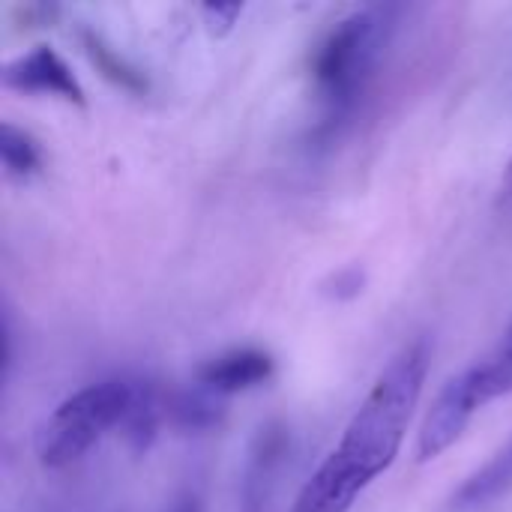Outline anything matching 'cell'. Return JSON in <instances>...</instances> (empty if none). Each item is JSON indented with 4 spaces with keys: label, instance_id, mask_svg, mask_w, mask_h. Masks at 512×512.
I'll use <instances>...</instances> for the list:
<instances>
[{
    "label": "cell",
    "instance_id": "obj_1",
    "mask_svg": "<svg viewBox=\"0 0 512 512\" xmlns=\"http://www.w3.org/2000/svg\"><path fill=\"white\" fill-rule=\"evenodd\" d=\"M432 366L429 339L405 345L378 375L336 450L303 483L291 512H348L393 468Z\"/></svg>",
    "mask_w": 512,
    "mask_h": 512
},
{
    "label": "cell",
    "instance_id": "obj_2",
    "mask_svg": "<svg viewBox=\"0 0 512 512\" xmlns=\"http://www.w3.org/2000/svg\"><path fill=\"white\" fill-rule=\"evenodd\" d=\"M396 6H366L330 27L312 57V78L324 108V129L354 114L396 30Z\"/></svg>",
    "mask_w": 512,
    "mask_h": 512
},
{
    "label": "cell",
    "instance_id": "obj_3",
    "mask_svg": "<svg viewBox=\"0 0 512 512\" xmlns=\"http://www.w3.org/2000/svg\"><path fill=\"white\" fill-rule=\"evenodd\" d=\"M135 396V378L93 381L66 396L36 429L33 453L45 471L81 462L111 429H120Z\"/></svg>",
    "mask_w": 512,
    "mask_h": 512
},
{
    "label": "cell",
    "instance_id": "obj_4",
    "mask_svg": "<svg viewBox=\"0 0 512 512\" xmlns=\"http://www.w3.org/2000/svg\"><path fill=\"white\" fill-rule=\"evenodd\" d=\"M483 411L477 396H474V387L468 381L465 372L453 375L441 393L435 396L423 426H420V435H417V462L420 465H429L435 459H441L468 429V423L474 420V414Z\"/></svg>",
    "mask_w": 512,
    "mask_h": 512
},
{
    "label": "cell",
    "instance_id": "obj_5",
    "mask_svg": "<svg viewBox=\"0 0 512 512\" xmlns=\"http://www.w3.org/2000/svg\"><path fill=\"white\" fill-rule=\"evenodd\" d=\"M3 84L21 93H45V96H60L66 102L84 105L81 81L51 45H36L27 54L15 57L3 69Z\"/></svg>",
    "mask_w": 512,
    "mask_h": 512
},
{
    "label": "cell",
    "instance_id": "obj_6",
    "mask_svg": "<svg viewBox=\"0 0 512 512\" xmlns=\"http://www.w3.org/2000/svg\"><path fill=\"white\" fill-rule=\"evenodd\" d=\"M276 372V363L261 348H231L225 354H216L204 360L195 369V384L219 399H228L234 393L255 390L267 384Z\"/></svg>",
    "mask_w": 512,
    "mask_h": 512
},
{
    "label": "cell",
    "instance_id": "obj_7",
    "mask_svg": "<svg viewBox=\"0 0 512 512\" xmlns=\"http://www.w3.org/2000/svg\"><path fill=\"white\" fill-rule=\"evenodd\" d=\"M512 489V438L480 468L474 471L462 489L453 495V507L456 510H477L486 507L492 501H498L501 495H507Z\"/></svg>",
    "mask_w": 512,
    "mask_h": 512
},
{
    "label": "cell",
    "instance_id": "obj_8",
    "mask_svg": "<svg viewBox=\"0 0 512 512\" xmlns=\"http://www.w3.org/2000/svg\"><path fill=\"white\" fill-rule=\"evenodd\" d=\"M159 420H162V399H159L156 387L144 378H135V396H132L129 414L120 426L132 453L144 456L153 447L156 432H159Z\"/></svg>",
    "mask_w": 512,
    "mask_h": 512
},
{
    "label": "cell",
    "instance_id": "obj_9",
    "mask_svg": "<svg viewBox=\"0 0 512 512\" xmlns=\"http://www.w3.org/2000/svg\"><path fill=\"white\" fill-rule=\"evenodd\" d=\"M168 417L183 432H210L225 420V405L219 396H213L195 384L168 399Z\"/></svg>",
    "mask_w": 512,
    "mask_h": 512
},
{
    "label": "cell",
    "instance_id": "obj_10",
    "mask_svg": "<svg viewBox=\"0 0 512 512\" xmlns=\"http://www.w3.org/2000/svg\"><path fill=\"white\" fill-rule=\"evenodd\" d=\"M0 156H3V168L9 177H30L42 168V150L36 144V138L18 126H12L9 120L0 126Z\"/></svg>",
    "mask_w": 512,
    "mask_h": 512
},
{
    "label": "cell",
    "instance_id": "obj_11",
    "mask_svg": "<svg viewBox=\"0 0 512 512\" xmlns=\"http://www.w3.org/2000/svg\"><path fill=\"white\" fill-rule=\"evenodd\" d=\"M201 15L210 36H228L243 15V3H207L201 6Z\"/></svg>",
    "mask_w": 512,
    "mask_h": 512
},
{
    "label": "cell",
    "instance_id": "obj_12",
    "mask_svg": "<svg viewBox=\"0 0 512 512\" xmlns=\"http://www.w3.org/2000/svg\"><path fill=\"white\" fill-rule=\"evenodd\" d=\"M87 51L93 54V60L105 69V75H111L117 84H123V87H141V81H138V75L132 72V69H126L123 66V60H117L99 39H87Z\"/></svg>",
    "mask_w": 512,
    "mask_h": 512
},
{
    "label": "cell",
    "instance_id": "obj_13",
    "mask_svg": "<svg viewBox=\"0 0 512 512\" xmlns=\"http://www.w3.org/2000/svg\"><path fill=\"white\" fill-rule=\"evenodd\" d=\"M165 512H201V501L195 495H183V498H177Z\"/></svg>",
    "mask_w": 512,
    "mask_h": 512
},
{
    "label": "cell",
    "instance_id": "obj_14",
    "mask_svg": "<svg viewBox=\"0 0 512 512\" xmlns=\"http://www.w3.org/2000/svg\"><path fill=\"white\" fill-rule=\"evenodd\" d=\"M501 204L512 207V159L507 165V174H504V183H501Z\"/></svg>",
    "mask_w": 512,
    "mask_h": 512
}]
</instances>
